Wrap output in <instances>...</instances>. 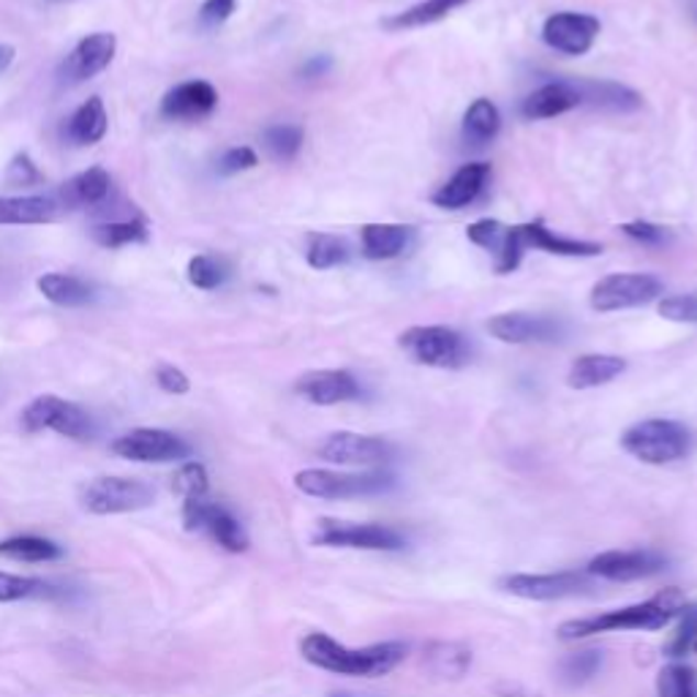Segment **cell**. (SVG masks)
Wrapping results in <instances>:
<instances>
[{
  "label": "cell",
  "mask_w": 697,
  "mask_h": 697,
  "mask_svg": "<svg viewBox=\"0 0 697 697\" xmlns=\"http://www.w3.org/2000/svg\"><path fill=\"white\" fill-rule=\"evenodd\" d=\"M150 229L142 218H126V221H106V224L93 226V240L101 248H123L134 246V243H147Z\"/></svg>",
  "instance_id": "obj_32"
},
{
  "label": "cell",
  "mask_w": 697,
  "mask_h": 697,
  "mask_svg": "<svg viewBox=\"0 0 697 697\" xmlns=\"http://www.w3.org/2000/svg\"><path fill=\"white\" fill-rule=\"evenodd\" d=\"M156 384L169 395H186L191 390L189 376H186L180 368L169 366V362H161V366L156 368Z\"/></svg>",
  "instance_id": "obj_48"
},
{
  "label": "cell",
  "mask_w": 697,
  "mask_h": 697,
  "mask_svg": "<svg viewBox=\"0 0 697 697\" xmlns=\"http://www.w3.org/2000/svg\"><path fill=\"white\" fill-rule=\"evenodd\" d=\"M262 142H265V147H268V150L273 153L276 158H281V161H289V158L297 156L300 147H303V128L289 126V123H283V126L268 128V132L262 134Z\"/></svg>",
  "instance_id": "obj_37"
},
{
  "label": "cell",
  "mask_w": 697,
  "mask_h": 697,
  "mask_svg": "<svg viewBox=\"0 0 697 697\" xmlns=\"http://www.w3.org/2000/svg\"><path fill=\"white\" fill-rule=\"evenodd\" d=\"M436 649H439V654H430V660H434V671L439 673V676L458 678L466 671L469 662H472V654H469L466 649H461V645L441 643L436 645Z\"/></svg>",
  "instance_id": "obj_41"
},
{
  "label": "cell",
  "mask_w": 697,
  "mask_h": 697,
  "mask_svg": "<svg viewBox=\"0 0 697 697\" xmlns=\"http://www.w3.org/2000/svg\"><path fill=\"white\" fill-rule=\"evenodd\" d=\"M305 259L314 270H330L338 268L349 259V246L336 235H308V251Z\"/></svg>",
  "instance_id": "obj_34"
},
{
  "label": "cell",
  "mask_w": 697,
  "mask_h": 697,
  "mask_svg": "<svg viewBox=\"0 0 697 697\" xmlns=\"http://www.w3.org/2000/svg\"><path fill=\"white\" fill-rule=\"evenodd\" d=\"M693 16H695V20H697V0H695V3H693Z\"/></svg>",
  "instance_id": "obj_52"
},
{
  "label": "cell",
  "mask_w": 697,
  "mask_h": 697,
  "mask_svg": "<svg viewBox=\"0 0 697 697\" xmlns=\"http://www.w3.org/2000/svg\"><path fill=\"white\" fill-rule=\"evenodd\" d=\"M463 3H469V0H423V3L401 11L398 16L387 20L384 25L393 27V31H401V27H423V25H430V22L445 20L450 11H456L458 5Z\"/></svg>",
  "instance_id": "obj_33"
},
{
  "label": "cell",
  "mask_w": 697,
  "mask_h": 697,
  "mask_svg": "<svg viewBox=\"0 0 697 697\" xmlns=\"http://www.w3.org/2000/svg\"><path fill=\"white\" fill-rule=\"evenodd\" d=\"M55 3H58V0H55Z\"/></svg>",
  "instance_id": "obj_54"
},
{
  "label": "cell",
  "mask_w": 697,
  "mask_h": 697,
  "mask_svg": "<svg viewBox=\"0 0 697 697\" xmlns=\"http://www.w3.org/2000/svg\"><path fill=\"white\" fill-rule=\"evenodd\" d=\"M117 53V38L115 33H90L85 36L77 47L71 49V55L66 58L64 74L66 82H85V79H93L95 74H101L106 66L115 60Z\"/></svg>",
  "instance_id": "obj_18"
},
{
  "label": "cell",
  "mask_w": 697,
  "mask_h": 697,
  "mask_svg": "<svg viewBox=\"0 0 697 697\" xmlns=\"http://www.w3.org/2000/svg\"><path fill=\"white\" fill-rule=\"evenodd\" d=\"M599 665H603V656L597 651H577V654H570L561 662V678L570 687H581L588 678L597 676Z\"/></svg>",
  "instance_id": "obj_38"
},
{
  "label": "cell",
  "mask_w": 697,
  "mask_h": 697,
  "mask_svg": "<svg viewBox=\"0 0 697 697\" xmlns=\"http://www.w3.org/2000/svg\"><path fill=\"white\" fill-rule=\"evenodd\" d=\"M395 480L384 472H330V469H303L294 474V488L305 496L327 498V502H344V498L376 496L387 493Z\"/></svg>",
  "instance_id": "obj_6"
},
{
  "label": "cell",
  "mask_w": 697,
  "mask_h": 697,
  "mask_svg": "<svg viewBox=\"0 0 697 697\" xmlns=\"http://www.w3.org/2000/svg\"><path fill=\"white\" fill-rule=\"evenodd\" d=\"M44 586L36 577H22V575H11V572H0V603H20V599L33 597L38 594Z\"/></svg>",
  "instance_id": "obj_43"
},
{
  "label": "cell",
  "mask_w": 697,
  "mask_h": 697,
  "mask_svg": "<svg viewBox=\"0 0 697 697\" xmlns=\"http://www.w3.org/2000/svg\"><path fill=\"white\" fill-rule=\"evenodd\" d=\"M112 452L134 463H175L191 456V445L172 430L137 428L112 441Z\"/></svg>",
  "instance_id": "obj_12"
},
{
  "label": "cell",
  "mask_w": 697,
  "mask_h": 697,
  "mask_svg": "<svg viewBox=\"0 0 697 697\" xmlns=\"http://www.w3.org/2000/svg\"><path fill=\"white\" fill-rule=\"evenodd\" d=\"M469 240L474 243V246L485 248V251H491L493 257L498 254V248H502L504 243V235H507V224H502V221H493V218H480L474 221L472 226H469Z\"/></svg>",
  "instance_id": "obj_42"
},
{
  "label": "cell",
  "mask_w": 697,
  "mask_h": 697,
  "mask_svg": "<svg viewBox=\"0 0 697 697\" xmlns=\"http://www.w3.org/2000/svg\"><path fill=\"white\" fill-rule=\"evenodd\" d=\"M491 178V164L485 161H472L463 164L445 186L434 194V205L445 210H461L472 205L480 194H483L485 183Z\"/></svg>",
  "instance_id": "obj_21"
},
{
  "label": "cell",
  "mask_w": 697,
  "mask_h": 697,
  "mask_svg": "<svg viewBox=\"0 0 697 697\" xmlns=\"http://www.w3.org/2000/svg\"><path fill=\"white\" fill-rule=\"evenodd\" d=\"M682 608L684 594L678 588H665V592L656 594L654 599H645V603L627 605V608H616L599 616H588V619L566 621V625L559 627V638L583 640L603 632H625V629H649V632H654V629L667 627L673 619H678Z\"/></svg>",
  "instance_id": "obj_2"
},
{
  "label": "cell",
  "mask_w": 697,
  "mask_h": 697,
  "mask_svg": "<svg viewBox=\"0 0 697 697\" xmlns=\"http://www.w3.org/2000/svg\"><path fill=\"white\" fill-rule=\"evenodd\" d=\"M235 9H237V0H205L200 9L202 25L207 27L224 25V22L235 14Z\"/></svg>",
  "instance_id": "obj_49"
},
{
  "label": "cell",
  "mask_w": 697,
  "mask_h": 697,
  "mask_svg": "<svg viewBox=\"0 0 697 697\" xmlns=\"http://www.w3.org/2000/svg\"><path fill=\"white\" fill-rule=\"evenodd\" d=\"M14 55L16 49L11 47V44H0V71H5L11 64H14Z\"/></svg>",
  "instance_id": "obj_51"
},
{
  "label": "cell",
  "mask_w": 697,
  "mask_h": 697,
  "mask_svg": "<svg viewBox=\"0 0 697 697\" xmlns=\"http://www.w3.org/2000/svg\"><path fill=\"white\" fill-rule=\"evenodd\" d=\"M581 95V101H588L594 106H603V110L614 112H632L643 104L640 93H634L632 88L619 82H577L572 85Z\"/></svg>",
  "instance_id": "obj_29"
},
{
  "label": "cell",
  "mask_w": 697,
  "mask_h": 697,
  "mask_svg": "<svg viewBox=\"0 0 697 697\" xmlns=\"http://www.w3.org/2000/svg\"><path fill=\"white\" fill-rule=\"evenodd\" d=\"M502 128V115L491 99H477L463 115V137L472 145H485Z\"/></svg>",
  "instance_id": "obj_31"
},
{
  "label": "cell",
  "mask_w": 697,
  "mask_h": 697,
  "mask_svg": "<svg viewBox=\"0 0 697 697\" xmlns=\"http://www.w3.org/2000/svg\"><path fill=\"white\" fill-rule=\"evenodd\" d=\"M621 447L638 461L665 466L687 458L695 447L693 430L676 419H643L621 436Z\"/></svg>",
  "instance_id": "obj_3"
},
{
  "label": "cell",
  "mask_w": 697,
  "mask_h": 697,
  "mask_svg": "<svg viewBox=\"0 0 697 697\" xmlns=\"http://www.w3.org/2000/svg\"><path fill=\"white\" fill-rule=\"evenodd\" d=\"M60 205L53 196H0V226L49 224Z\"/></svg>",
  "instance_id": "obj_25"
},
{
  "label": "cell",
  "mask_w": 697,
  "mask_h": 697,
  "mask_svg": "<svg viewBox=\"0 0 697 697\" xmlns=\"http://www.w3.org/2000/svg\"><path fill=\"white\" fill-rule=\"evenodd\" d=\"M3 178L9 186H36L42 183L44 175L42 169L33 164V158L27 156V153H16V156L9 161V167H5Z\"/></svg>",
  "instance_id": "obj_44"
},
{
  "label": "cell",
  "mask_w": 697,
  "mask_h": 697,
  "mask_svg": "<svg viewBox=\"0 0 697 697\" xmlns=\"http://www.w3.org/2000/svg\"><path fill=\"white\" fill-rule=\"evenodd\" d=\"M621 232L627 237H632V240L645 243V246H665L671 240V232L665 226L649 224V221H629V224L621 226Z\"/></svg>",
  "instance_id": "obj_46"
},
{
  "label": "cell",
  "mask_w": 697,
  "mask_h": 697,
  "mask_svg": "<svg viewBox=\"0 0 697 697\" xmlns=\"http://www.w3.org/2000/svg\"><path fill=\"white\" fill-rule=\"evenodd\" d=\"M300 654L319 671L351 678H379L393 673L409 654V645L401 640L373 643L366 649H349L325 632H308L300 640Z\"/></svg>",
  "instance_id": "obj_1"
},
{
  "label": "cell",
  "mask_w": 697,
  "mask_h": 697,
  "mask_svg": "<svg viewBox=\"0 0 697 697\" xmlns=\"http://www.w3.org/2000/svg\"><path fill=\"white\" fill-rule=\"evenodd\" d=\"M597 36V16L577 14V11H559V14L548 16L546 25H542V38H546L548 47L564 55H586Z\"/></svg>",
  "instance_id": "obj_16"
},
{
  "label": "cell",
  "mask_w": 697,
  "mask_h": 697,
  "mask_svg": "<svg viewBox=\"0 0 697 697\" xmlns=\"http://www.w3.org/2000/svg\"><path fill=\"white\" fill-rule=\"evenodd\" d=\"M493 338L504 344H531V341H557L561 336V325L548 316H531L513 311V314H498L488 322Z\"/></svg>",
  "instance_id": "obj_20"
},
{
  "label": "cell",
  "mask_w": 697,
  "mask_h": 697,
  "mask_svg": "<svg viewBox=\"0 0 697 697\" xmlns=\"http://www.w3.org/2000/svg\"><path fill=\"white\" fill-rule=\"evenodd\" d=\"M22 428L27 434H38V430H55L69 439L88 441L93 436V419L82 406L71 404V401L58 398V395H38L22 412Z\"/></svg>",
  "instance_id": "obj_8"
},
{
  "label": "cell",
  "mask_w": 697,
  "mask_h": 697,
  "mask_svg": "<svg viewBox=\"0 0 697 697\" xmlns=\"http://www.w3.org/2000/svg\"><path fill=\"white\" fill-rule=\"evenodd\" d=\"M259 164L257 153L251 147H229V150L221 156L218 161V172L221 175H237L246 172V169H254Z\"/></svg>",
  "instance_id": "obj_47"
},
{
  "label": "cell",
  "mask_w": 697,
  "mask_h": 697,
  "mask_svg": "<svg viewBox=\"0 0 697 697\" xmlns=\"http://www.w3.org/2000/svg\"><path fill=\"white\" fill-rule=\"evenodd\" d=\"M627 371L625 357L616 355H583L572 362L570 373H566V384L572 390H592L603 387V384L614 382L616 376Z\"/></svg>",
  "instance_id": "obj_24"
},
{
  "label": "cell",
  "mask_w": 697,
  "mask_h": 697,
  "mask_svg": "<svg viewBox=\"0 0 697 697\" xmlns=\"http://www.w3.org/2000/svg\"><path fill=\"white\" fill-rule=\"evenodd\" d=\"M0 557L11 561H31V564H42V561H58L64 557V548L44 537H11V540L0 542Z\"/></svg>",
  "instance_id": "obj_30"
},
{
  "label": "cell",
  "mask_w": 697,
  "mask_h": 697,
  "mask_svg": "<svg viewBox=\"0 0 697 697\" xmlns=\"http://www.w3.org/2000/svg\"><path fill=\"white\" fill-rule=\"evenodd\" d=\"M218 106V90L205 79H189L175 85L161 99V115L167 121H202Z\"/></svg>",
  "instance_id": "obj_17"
},
{
  "label": "cell",
  "mask_w": 697,
  "mask_h": 697,
  "mask_svg": "<svg viewBox=\"0 0 697 697\" xmlns=\"http://www.w3.org/2000/svg\"><path fill=\"white\" fill-rule=\"evenodd\" d=\"M112 191V175L104 167H90L85 172L74 175L71 180H66L64 189L58 191V205L60 207H93L110 196Z\"/></svg>",
  "instance_id": "obj_22"
},
{
  "label": "cell",
  "mask_w": 697,
  "mask_h": 697,
  "mask_svg": "<svg viewBox=\"0 0 697 697\" xmlns=\"http://www.w3.org/2000/svg\"><path fill=\"white\" fill-rule=\"evenodd\" d=\"M577 104H581V95L570 82H548L537 88L535 93L526 95L520 112L529 121H546V117H557L575 110Z\"/></svg>",
  "instance_id": "obj_23"
},
{
  "label": "cell",
  "mask_w": 697,
  "mask_h": 697,
  "mask_svg": "<svg viewBox=\"0 0 697 697\" xmlns=\"http://www.w3.org/2000/svg\"><path fill=\"white\" fill-rule=\"evenodd\" d=\"M314 546L322 548H349V551H382L395 553L406 548V537L401 531L382 524H344V520H319V531L314 535Z\"/></svg>",
  "instance_id": "obj_9"
},
{
  "label": "cell",
  "mask_w": 697,
  "mask_h": 697,
  "mask_svg": "<svg viewBox=\"0 0 697 697\" xmlns=\"http://www.w3.org/2000/svg\"><path fill=\"white\" fill-rule=\"evenodd\" d=\"M529 248L557 254V257H599L605 251L603 243L566 240V237L553 235L542 221H529V224L507 226V235H504L502 248L496 254L498 273H513Z\"/></svg>",
  "instance_id": "obj_4"
},
{
  "label": "cell",
  "mask_w": 697,
  "mask_h": 697,
  "mask_svg": "<svg viewBox=\"0 0 697 697\" xmlns=\"http://www.w3.org/2000/svg\"><path fill=\"white\" fill-rule=\"evenodd\" d=\"M226 279H229V268H226L224 259L210 257V254H200V257H194L189 262L191 286L210 292V289L224 286Z\"/></svg>",
  "instance_id": "obj_36"
},
{
  "label": "cell",
  "mask_w": 697,
  "mask_h": 697,
  "mask_svg": "<svg viewBox=\"0 0 697 697\" xmlns=\"http://www.w3.org/2000/svg\"><path fill=\"white\" fill-rule=\"evenodd\" d=\"M333 66V60L327 58V55H316V58H311L308 64L303 66V77H322V74H325L327 69H330Z\"/></svg>",
  "instance_id": "obj_50"
},
{
  "label": "cell",
  "mask_w": 697,
  "mask_h": 697,
  "mask_svg": "<svg viewBox=\"0 0 697 697\" xmlns=\"http://www.w3.org/2000/svg\"><path fill=\"white\" fill-rule=\"evenodd\" d=\"M656 693L660 697H697V673L689 665L673 662L656 676Z\"/></svg>",
  "instance_id": "obj_35"
},
{
  "label": "cell",
  "mask_w": 697,
  "mask_h": 697,
  "mask_svg": "<svg viewBox=\"0 0 697 697\" xmlns=\"http://www.w3.org/2000/svg\"><path fill=\"white\" fill-rule=\"evenodd\" d=\"M36 286L49 303L64 305V308H82V305L93 303L95 297L93 283L69 273H47L36 281Z\"/></svg>",
  "instance_id": "obj_27"
},
{
  "label": "cell",
  "mask_w": 697,
  "mask_h": 697,
  "mask_svg": "<svg viewBox=\"0 0 697 697\" xmlns=\"http://www.w3.org/2000/svg\"><path fill=\"white\" fill-rule=\"evenodd\" d=\"M183 526L186 531H207V535L229 553H246L248 546H251L240 520H237L226 507L210 502L207 496L186 498Z\"/></svg>",
  "instance_id": "obj_10"
},
{
  "label": "cell",
  "mask_w": 697,
  "mask_h": 697,
  "mask_svg": "<svg viewBox=\"0 0 697 697\" xmlns=\"http://www.w3.org/2000/svg\"><path fill=\"white\" fill-rule=\"evenodd\" d=\"M660 316L671 322L697 325V294H673V297L660 300Z\"/></svg>",
  "instance_id": "obj_45"
},
{
  "label": "cell",
  "mask_w": 697,
  "mask_h": 697,
  "mask_svg": "<svg viewBox=\"0 0 697 697\" xmlns=\"http://www.w3.org/2000/svg\"><path fill=\"white\" fill-rule=\"evenodd\" d=\"M662 294V281L649 273H614L594 283L592 308L594 311H625L651 303Z\"/></svg>",
  "instance_id": "obj_13"
},
{
  "label": "cell",
  "mask_w": 697,
  "mask_h": 697,
  "mask_svg": "<svg viewBox=\"0 0 697 697\" xmlns=\"http://www.w3.org/2000/svg\"><path fill=\"white\" fill-rule=\"evenodd\" d=\"M156 502V491L132 477H95L79 491V504L90 515H121L147 509Z\"/></svg>",
  "instance_id": "obj_7"
},
{
  "label": "cell",
  "mask_w": 697,
  "mask_h": 697,
  "mask_svg": "<svg viewBox=\"0 0 697 697\" xmlns=\"http://www.w3.org/2000/svg\"><path fill=\"white\" fill-rule=\"evenodd\" d=\"M498 586L507 594L520 599H535V603H553V599L581 597V594L592 592V575L586 570H564V572H548V575H529V572H518V575H507L498 581Z\"/></svg>",
  "instance_id": "obj_11"
},
{
  "label": "cell",
  "mask_w": 697,
  "mask_h": 697,
  "mask_svg": "<svg viewBox=\"0 0 697 697\" xmlns=\"http://www.w3.org/2000/svg\"><path fill=\"white\" fill-rule=\"evenodd\" d=\"M319 456L327 463H338V466H384L393 461L395 450L390 441L379 439V436L366 434H349V430H338L330 434L319 447Z\"/></svg>",
  "instance_id": "obj_14"
},
{
  "label": "cell",
  "mask_w": 697,
  "mask_h": 697,
  "mask_svg": "<svg viewBox=\"0 0 697 697\" xmlns=\"http://www.w3.org/2000/svg\"><path fill=\"white\" fill-rule=\"evenodd\" d=\"M362 254L368 259H395L406 251L412 240L409 226L401 224H366L360 232Z\"/></svg>",
  "instance_id": "obj_28"
},
{
  "label": "cell",
  "mask_w": 697,
  "mask_h": 697,
  "mask_svg": "<svg viewBox=\"0 0 697 697\" xmlns=\"http://www.w3.org/2000/svg\"><path fill=\"white\" fill-rule=\"evenodd\" d=\"M210 480H207V469L202 463L189 461L175 472L172 477V491L180 493L183 498H196V496H207Z\"/></svg>",
  "instance_id": "obj_39"
},
{
  "label": "cell",
  "mask_w": 697,
  "mask_h": 697,
  "mask_svg": "<svg viewBox=\"0 0 697 697\" xmlns=\"http://www.w3.org/2000/svg\"><path fill=\"white\" fill-rule=\"evenodd\" d=\"M693 651H697V640H695V645H693Z\"/></svg>",
  "instance_id": "obj_53"
},
{
  "label": "cell",
  "mask_w": 697,
  "mask_h": 697,
  "mask_svg": "<svg viewBox=\"0 0 697 697\" xmlns=\"http://www.w3.org/2000/svg\"><path fill=\"white\" fill-rule=\"evenodd\" d=\"M106 126H110V121H106L104 101H101L99 95H93V99L82 101V104L74 110L69 123H66V137H69L74 145L88 147L106 137Z\"/></svg>",
  "instance_id": "obj_26"
},
{
  "label": "cell",
  "mask_w": 697,
  "mask_h": 697,
  "mask_svg": "<svg viewBox=\"0 0 697 697\" xmlns=\"http://www.w3.org/2000/svg\"><path fill=\"white\" fill-rule=\"evenodd\" d=\"M665 566L667 559H662L654 551H605L588 561L586 572L592 577H603V581L629 583L660 575Z\"/></svg>",
  "instance_id": "obj_15"
},
{
  "label": "cell",
  "mask_w": 697,
  "mask_h": 697,
  "mask_svg": "<svg viewBox=\"0 0 697 697\" xmlns=\"http://www.w3.org/2000/svg\"><path fill=\"white\" fill-rule=\"evenodd\" d=\"M678 619H682V625L676 627V632H673V638L667 640L665 645L667 656H673V660H678V656H684L687 651H693L697 640V605H684Z\"/></svg>",
  "instance_id": "obj_40"
},
{
  "label": "cell",
  "mask_w": 697,
  "mask_h": 697,
  "mask_svg": "<svg viewBox=\"0 0 697 697\" xmlns=\"http://www.w3.org/2000/svg\"><path fill=\"white\" fill-rule=\"evenodd\" d=\"M294 390L316 406L347 404L362 395L360 382L349 371H308L297 379Z\"/></svg>",
  "instance_id": "obj_19"
},
{
  "label": "cell",
  "mask_w": 697,
  "mask_h": 697,
  "mask_svg": "<svg viewBox=\"0 0 697 697\" xmlns=\"http://www.w3.org/2000/svg\"><path fill=\"white\" fill-rule=\"evenodd\" d=\"M398 347L428 368H463L472 360V347L466 338L452 327L428 325V327H409L398 336Z\"/></svg>",
  "instance_id": "obj_5"
}]
</instances>
